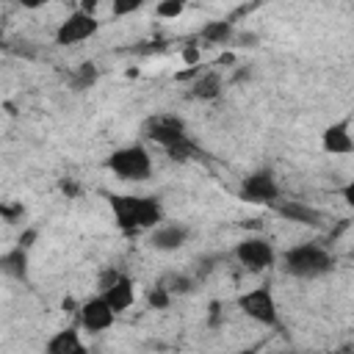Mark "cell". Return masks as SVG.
I'll return each mask as SVG.
<instances>
[{
    "label": "cell",
    "instance_id": "1",
    "mask_svg": "<svg viewBox=\"0 0 354 354\" xmlns=\"http://www.w3.org/2000/svg\"><path fill=\"white\" fill-rule=\"evenodd\" d=\"M108 205L113 210L116 227L127 235L138 230H152L163 221V207L155 196H130V194H111Z\"/></svg>",
    "mask_w": 354,
    "mask_h": 354
},
{
    "label": "cell",
    "instance_id": "2",
    "mask_svg": "<svg viewBox=\"0 0 354 354\" xmlns=\"http://www.w3.org/2000/svg\"><path fill=\"white\" fill-rule=\"evenodd\" d=\"M279 263H282V271L296 279H318L335 268V254L318 243H299V246H290L279 257Z\"/></svg>",
    "mask_w": 354,
    "mask_h": 354
},
{
    "label": "cell",
    "instance_id": "3",
    "mask_svg": "<svg viewBox=\"0 0 354 354\" xmlns=\"http://www.w3.org/2000/svg\"><path fill=\"white\" fill-rule=\"evenodd\" d=\"M108 169L119 180L130 183H144L152 174V158L141 144H124L108 155Z\"/></svg>",
    "mask_w": 354,
    "mask_h": 354
},
{
    "label": "cell",
    "instance_id": "4",
    "mask_svg": "<svg viewBox=\"0 0 354 354\" xmlns=\"http://www.w3.org/2000/svg\"><path fill=\"white\" fill-rule=\"evenodd\" d=\"M238 196L249 205H268L271 207L279 199V183H277L274 171L263 166V169H254L252 174L243 177V183L238 188Z\"/></svg>",
    "mask_w": 354,
    "mask_h": 354
},
{
    "label": "cell",
    "instance_id": "5",
    "mask_svg": "<svg viewBox=\"0 0 354 354\" xmlns=\"http://www.w3.org/2000/svg\"><path fill=\"white\" fill-rule=\"evenodd\" d=\"M232 254H235V260H238L246 271H252V274L271 268V266H274V260H277L274 243H271L268 238H263V235H252V238L238 241Z\"/></svg>",
    "mask_w": 354,
    "mask_h": 354
},
{
    "label": "cell",
    "instance_id": "6",
    "mask_svg": "<svg viewBox=\"0 0 354 354\" xmlns=\"http://www.w3.org/2000/svg\"><path fill=\"white\" fill-rule=\"evenodd\" d=\"M97 30H100L97 17L88 14V11H83V8H75V11L66 14L64 22L58 25V30H55V44H58V47H72V44H80V41L91 39Z\"/></svg>",
    "mask_w": 354,
    "mask_h": 354
},
{
    "label": "cell",
    "instance_id": "7",
    "mask_svg": "<svg viewBox=\"0 0 354 354\" xmlns=\"http://www.w3.org/2000/svg\"><path fill=\"white\" fill-rule=\"evenodd\" d=\"M238 307L243 310V315H249L252 321H257V324H263V326H277V324H279V313H277L274 293H271L266 285L246 290V293L238 299Z\"/></svg>",
    "mask_w": 354,
    "mask_h": 354
},
{
    "label": "cell",
    "instance_id": "8",
    "mask_svg": "<svg viewBox=\"0 0 354 354\" xmlns=\"http://www.w3.org/2000/svg\"><path fill=\"white\" fill-rule=\"evenodd\" d=\"M141 133H144V138L155 141V144H158V147H163V149H169V147H174L177 141L188 138L183 119H177V116H171V113H158V116H149V119L144 122Z\"/></svg>",
    "mask_w": 354,
    "mask_h": 354
},
{
    "label": "cell",
    "instance_id": "9",
    "mask_svg": "<svg viewBox=\"0 0 354 354\" xmlns=\"http://www.w3.org/2000/svg\"><path fill=\"white\" fill-rule=\"evenodd\" d=\"M113 321H116V313L108 307V301L102 296H94V299H88L77 307V324L91 335L105 332Z\"/></svg>",
    "mask_w": 354,
    "mask_h": 354
},
{
    "label": "cell",
    "instance_id": "10",
    "mask_svg": "<svg viewBox=\"0 0 354 354\" xmlns=\"http://www.w3.org/2000/svg\"><path fill=\"white\" fill-rule=\"evenodd\" d=\"M321 147L329 155H351L354 152V138H351V122L340 119L335 124H329L321 136Z\"/></svg>",
    "mask_w": 354,
    "mask_h": 354
},
{
    "label": "cell",
    "instance_id": "11",
    "mask_svg": "<svg viewBox=\"0 0 354 354\" xmlns=\"http://www.w3.org/2000/svg\"><path fill=\"white\" fill-rule=\"evenodd\" d=\"M188 241V227L185 224H155L147 243L158 252H174L180 246H185Z\"/></svg>",
    "mask_w": 354,
    "mask_h": 354
},
{
    "label": "cell",
    "instance_id": "12",
    "mask_svg": "<svg viewBox=\"0 0 354 354\" xmlns=\"http://www.w3.org/2000/svg\"><path fill=\"white\" fill-rule=\"evenodd\" d=\"M100 296L108 301V307L119 315V313H124L133 301H136V282L127 277V274H119L108 288H102L100 290Z\"/></svg>",
    "mask_w": 354,
    "mask_h": 354
},
{
    "label": "cell",
    "instance_id": "13",
    "mask_svg": "<svg viewBox=\"0 0 354 354\" xmlns=\"http://www.w3.org/2000/svg\"><path fill=\"white\" fill-rule=\"evenodd\" d=\"M282 218H288V221H293V224H304V227H318L321 221H324V216H321V210H315V207H310L307 202H299V199H285V202H274L271 205Z\"/></svg>",
    "mask_w": 354,
    "mask_h": 354
},
{
    "label": "cell",
    "instance_id": "14",
    "mask_svg": "<svg viewBox=\"0 0 354 354\" xmlns=\"http://www.w3.org/2000/svg\"><path fill=\"white\" fill-rule=\"evenodd\" d=\"M0 274L19 279V282H28V249L17 243L8 252H3L0 254Z\"/></svg>",
    "mask_w": 354,
    "mask_h": 354
},
{
    "label": "cell",
    "instance_id": "15",
    "mask_svg": "<svg viewBox=\"0 0 354 354\" xmlns=\"http://www.w3.org/2000/svg\"><path fill=\"white\" fill-rule=\"evenodd\" d=\"M44 351H47V354H83L86 346H83L77 329H61V332H55V335L44 343Z\"/></svg>",
    "mask_w": 354,
    "mask_h": 354
},
{
    "label": "cell",
    "instance_id": "16",
    "mask_svg": "<svg viewBox=\"0 0 354 354\" xmlns=\"http://www.w3.org/2000/svg\"><path fill=\"white\" fill-rule=\"evenodd\" d=\"M232 39V22L230 19H210L199 30V41L205 44H227Z\"/></svg>",
    "mask_w": 354,
    "mask_h": 354
},
{
    "label": "cell",
    "instance_id": "17",
    "mask_svg": "<svg viewBox=\"0 0 354 354\" xmlns=\"http://www.w3.org/2000/svg\"><path fill=\"white\" fill-rule=\"evenodd\" d=\"M191 94L199 97V100H216V97H221V80H218V75L216 72L199 75L194 80V86H191Z\"/></svg>",
    "mask_w": 354,
    "mask_h": 354
},
{
    "label": "cell",
    "instance_id": "18",
    "mask_svg": "<svg viewBox=\"0 0 354 354\" xmlns=\"http://www.w3.org/2000/svg\"><path fill=\"white\" fill-rule=\"evenodd\" d=\"M97 77H100V69H97V64H91V61H83L75 72H72V77H69V83H72V91H86V88H91L94 83H97Z\"/></svg>",
    "mask_w": 354,
    "mask_h": 354
},
{
    "label": "cell",
    "instance_id": "19",
    "mask_svg": "<svg viewBox=\"0 0 354 354\" xmlns=\"http://www.w3.org/2000/svg\"><path fill=\"white\" fill-rule=\"evenodd\" d=\"M0 218H3L6 224H19V221L25 218V205L17 202V199H6V202H0Z\"/></svg>",
    "mask_w": 354,
    "mask_h": 354
},
{
    "label": "cell",
    "instance_id": "20",
    "mask_svg": "<svg viewBox=\"0 0 354 354\" xmlns=\"http://www.w3.org/2000/svg\"><path fill=\"white\" fill-rule=\"evenodd\" d=\"M183 11H185V0H160L155 6V14L160 19H177Z\"/></svg>",
    "mask_w": 354,
    "mask_h": 354
},
{
    "label": "cell",
    "instance_id": "21",
    "mask_svg": "<svg viewBox=\"0 0 354 354\" xmlns=\"http://www.w3.org/2000/svg\"><path fill=\"white\" fill-rule=\"evenodd\" d=\"M147 301H149V307H155V310H166V307L171 304V293L166 290V285H155V288H149Z\"/></svg>",
    "mask_w": 354,
    "mask_h": 354
},
{
    "label": "cell",
    "instance_id": "22",
    "mask_svg": "<svg viewBox=\"0 0 354 354\" xmlns=\"http://www.w3.org/2000/svg\"><path fill=\"white\" fill-rule=\"evenodd\" d=\"M141 6H144V0H111V14H113L116 19H122V17L136 14Z\"/></svg>",
    "mask_w": 354,
    "mask_h": 354
},
{
    "label": "cell",
    "instance_id": "23",
    "mask_svg": "<svg viewBox=\"0 0 354 354\" xmlns=\"http://www.w3.org/2000/svg\"><path fill=\"white\" fill-rule=\"evenodd\" d=\"M191 288H194V279H188V277H171V282L166 285L169 293H188Z\"/></svg>",
    "mask_w": 354,
    "mask_h": 354
},
{
    "label": "cell",
    "instance_id": "24",
    "mask_svg": "<svg viewBox=\"0 0 354 354\" xmlns=\"http://www.w3.org/2000/svg\"><path fill=\"white\" fill-rule=\"evenodd\" d=\"M119 274H122V271H116V268H105V271L100 274V282H97V288H100V290H102V288H108V285H111V282H113Z\"/></svg>",
    "mask_w": 354,
    "mask_h": 354
},
{
    "label": "cell",
    "instance_id": "25",
    "mask_svg": "<svg viewBox=\"0 0 354 354\" xmlns=\"http://www.w3.org/2000/svg\"><path fill=\"white\" fill-rule=\"evenodd\" d=\"M11 3H17V6H22V8H28V11H36V8L47 6L50 0H11Z\"/></svg>",
    "mask_w": 354,
    "mask_h": 354
},
{
    "label": "cell",
    "instance_id": "26",
    "mask_svg": "<svg viewBox=\"0 0 354 354\" xmlns=\"http://www.w3.org/2000/svg\"><path fill=\"white\" fill-rule=\"evenodd\" d=\"M183 55H185V61H188V64H199V44H188Z\"/></svg>",
    "mask_w": 354,
    "mask_h": 354
},
{
    "label": "cell",
    "instance_id": "27",
    "mask_svg": "<svg viewBox=\"0 0 354 354\" xmlns=\"http://www.w3.org/2000/svg\"><path fill=\"white\" fill-rule=\"evenodd\" d=\"M33 241H36V230H28V232H25V235H22V238H19V241H17V243H19V246H25V249H28V246H30V243H33Z\"/></svg>",
    "mask_w": 354,
    "mask_h": 354
},
{
    "label": "cell",
    "instance_id": "28",
    "mask_svg": "<svg viewBox=\"0 0 354 354\" xmlns=\"http://www.w3.org/2000/svg\"><path fill=\"white\" fill-rule=\"evenodd\" d=\"M61 191L69 194V196H75V194H77V185H75L72 180H61Z\"/></svg>",
    "mask_w": 354,
    "mask_h": 354
},
{
    "label": "cell",
    "instance_id": "29",
    "mask_svg": "<svg viewBox=\"0 0 354 354\" xmlns=\"http://www.w3.org/2000/svg\"><path fill=\"white\" fill-rule=\"evenodd\" d=\"M218 310H221V304L213 301V304H210V326H218Z\"/></svg>",
    "mask_w": 354,
    "mask_h": 354
},
{
    "label": "cell",
    "instance_id": "30",
    "mask_svg": "<svg viewBox=\"0 0 354 354\" xmlns=\"http://www.w3.org/2000/svg\"><path fill=\"white\" fill-rule=\"evenodd\" d=\"M97 6H100V0H80V8H83V11H88V14H94V11H97Z\"/></svg>",
    "mask_w": 354,
    "mask_h": 354
},
{
    "label": "cell",
    "instance_id": "31",
    "mask_svg": "<svg viewBox=\"0 0 354 354\" xmlns=\"http://www.w3.org/2000/svg\"><path fill=\"white\" fill-rule=\"evenodd\" d=\"M343 196H346V202L351 205V202H354V188H351V185H346V188H343Z\"/></svg>",
    "mask_w": 354,
    "mask_h": 354
},
{
    "label": "cell",
    "instance_id": "32",
    "mask_svg": "<svg viewBox=\"0 0 354 354\" xmlns=\"http://www.w3.org/2000/svg\"><path fill=\"white\" fill-rule=\"evenodd\" d=\"M3 47H6V44H3V39H0V53H3Z\"/></svg>",
    "mask_w": 354,
    "mask_h": 354
}]
</instances>
